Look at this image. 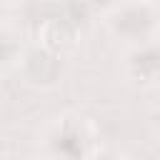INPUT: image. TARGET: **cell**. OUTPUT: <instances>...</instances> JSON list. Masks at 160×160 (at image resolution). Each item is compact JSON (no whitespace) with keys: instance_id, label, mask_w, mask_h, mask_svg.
I'll list each match as a JSON object with an SVG mask.
<instances>
[{"instance_id":"cell-1","label":"cell","mask_w":160,"mask_h":160,"mask_svg":"<svg viewBox=\"0 0 160 160\" xmlns=\"http://www.w3.org/2000/svg\"><path fill=\"white\" fill-rule=\"evenodd\" d=\"M155 25V15L148 5H130L122 8L112 18V30L128 40H142Z\"/></svg>"},{"instance_id":"cell-2","label":"cell","mask_w":160,"mask_h":160,"mask_svg":"<svg viewBox=\"0 0 160 160\" xmlns=\"http://www.w3.org/2000/svg\"><path fill=\"white\" fill-rule=\"evenodd\" d=\"M52 152L55 155H62V158H80L85 152L82 148V135L75 130V128H65L55 135L52 140Z\"/></svg>"},{"instance_id":"cell-3","label":"cell","mask_w":160,"mask_h":160,"mask_svg":"<svg viewBox=\"0 0 160 160\" xmlns=\"http://www.w3.org/2000/svg\"><path fill=\"white\" fill-rule=\"evenodd\" d=\"M132 65H135V70H138V75H140L142 80H152V78L158 75V52H155V48L140 50V52L135 55Z\"/></svg>"},{"instance_id":"cell-4","label":"cell","mask_w":160,"mask_h":160,"mask_svg":"<svg viewBox=\"0 0 160 160\" xmlns=\"http://www.w3.org/2000/svg\"><path fill=\"white\" fill-rule=\"evenodd\" d=\"M10 55H12V42H10L5 35H0V65H2V62H8V60H10Z\"/></svg>"}]
</instances>
